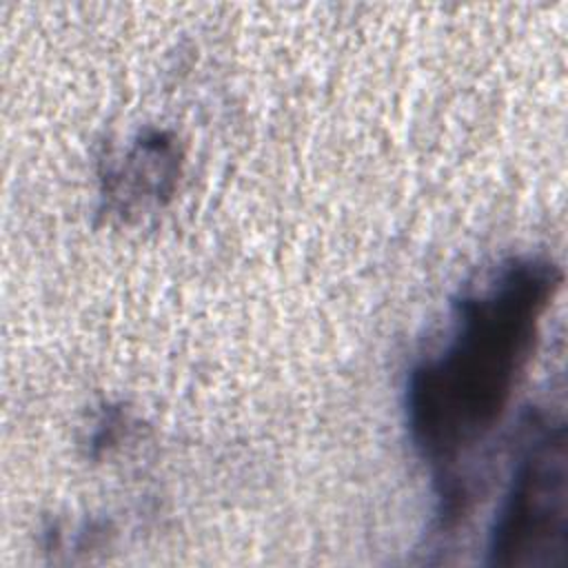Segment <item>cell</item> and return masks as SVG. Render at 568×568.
<instances>
[{"mask_svg": "<svg viewBox=\"0 0 568 568\" xmlns=\"http://www.w3.org/2000/svg\"><path fill=\"white\" fill-rule=\"evenodd\" d=\"M561 280V266L546 255L501 260L459 293L442 344L410 368L406 428L437 488L457 484L455 464L501 422Z\"/></svg>", "mask_w": 568, "mask_h": 568, "instance_id": "obj_1", "label": "cell"}, {"mask_svg": "<svg viewBox=\"0 0 568 568\" xmlns=\"http://www.w3.org/2000/svg\"><path fill=\"white\" fill-rule=\"evenodd\" d=\"M568 550V453L564 422L535 419L488 530L486 564L564 568Z\"/></svg>", "mask_w": 568, "mask_h": 568, "instance_id": "obj_2", "label": "cell"}]
</instances>
